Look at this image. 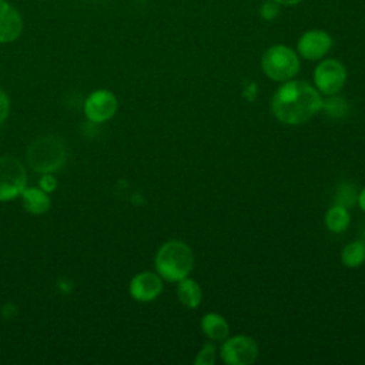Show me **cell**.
Instances as JSON below:
<instances>
[{"mask_svg":"<svg viewBox=\"0 0 365 365\" xmlns=\"http://www.w3.org/2000/svg\"><path fill=\"white\" fill-rule=\"evenodd\" d=\"M26 170L14 157H0V201H9L26 188Z\"/></svg>","mask_w":365,"mask_h":365,"instance_id":"5b68a950","label":"cell"},{"mask_svg":"<svg viewBox=\"0 0 365 365\" xmlns=\"http://www.w3.org/2000/svg\"><path fill=\"white\" fill-rule=\"evenodd\" d=\"M157 274L170 282H178L188 277L194 267L192 250L182 241L171 240L164 242L154 258Z\"/></svg>","mask_w":365,"mask_h":365,"instance_id":"7a4b0ae2","label":"cell"},{"mask_svg":"<svg viewBox=\"0 0 365 365\" xmlns=\"http://www.w3.org/2000/svg\"><path fill=\"white\" fill-rule=\"evenodd\" d=\"M177 298L187 308H197L202 299V291L200 284L195 279L188 277L182 278L177 284Z\"/></svg>","mask_w":365,"mask_h":365,"instance_id":"4fadbf2b","label":"cell"},{"mask_svg":"<svg viewBox=\"0 0 365 365\" xmlns=\"http://www.w3.org/2000/svg\"><path fill=\"white\" fill-rule=\"evenodd\" d=\"M336 204L339 205H344L346 208L352 207L356 200H358V192H356V188L352 185V184H344L338 188V192H336Z\"/></svg>","mask_w":365,"mask_h":365,"instance_id":"e0dca14e","label":"cell"},{"mask_svg":"<svg viewBox=\"0 0 365 365\" xmlns=\"http://www.w3.org/2000/svg\"><path fill=\"white\" fill-rule=\"evenodd\" d=\"M341 261L348 268L361 267L365 262V241L355 240L346 244L341 252Z\"/></svg>","mask_w":365,"mask_h":365,"instance_id":"2e32d148","label":"cell"},{"mask_svg":"<svg viewBox=\"0 0 365 365\" xmlns=\"http://www.w3.org/2000/svg\"><path fill=\"white\" fill-rule=\"evenodd\" d=\"M321 93L304 80L284 81L274 93L271 110L277 120L298 125L311 120L322 108Z\"/></svg>","mask_w":365,"mask_h":365,"instance_id":"6da1fadb","label":"cell"},{"mask_svg":"<svg viewBox=\"0 0 365 365\" xmlns=\"http://www.w3.org/2000/svg\"><path fill=\"white\" fill-rule=\"evenodd\" d=\"M10 110V103L6 91L0 87V124L7 118Z\"/></svg>","mask_w":365,"mask_h":365,"instance_id":"ffe728a7","label":"cell"},{"mask_svg":"<svg viewBox=\"0 0 365 365\" xmlns=\"http://www.w3.org/2000/svg\"><path fill=\"white\" fill-rule=\"evenodd\" d=\"M332 37L321 29H311L304 31L297 41V53L305 60H322L332 48Z\"/></svg>","mask_w":365,"mask_h":365,"instance_id":"ba28073f","label":"cell"},{"mask_svg":"<svg viewBox=\"0 0 365 365\" xmlns=\"http://www.w3.org/2000/svg\"><path fill=\"white\" fill-rule=\"evenodd\" d=\"M359 208L365 212V187L358 192V200H356Z\"/></svg>","mask_w":365,"mask_h":365,"instance_id":"7402d4cb","label":"cell"},{"mask_svg":"<svg viewBox=\"0 0 365 365\" xmlns=\"http://www.w3.org/2000/svg\"><path fill=\"white\" fill-rule=\"evenodd\" d=\"M324 221H325L327 228L331 232L339 234V232H344L348 228V225L351 222V217H349V212H348L346 207L339 205V204H334L327 211Z\"/></svg>","mask_w":365,"mask_h":365,"instance_id":"9a60e30c","label":"cell"},{"mask_svg":"<svg viewBox=\"0 0 365 365\" xmlns=\"http://www.w3.org/2000/svg\"><path fill=\"white\" fill-rule=\"evenodd\" d=\"M26 157L31 170L41 174L56 173L66 163V144L58 135H40L29 145Z\"/></svg>","mask_w":365,"mask_h":365,"instance_id":"3957f363","label":"cell"},{"mask_svg":"<svg viewBox=\"0 0 365 365\" xmlns=\"http://www.w3.org/2000/svg\"><path fill=\"white\" fill-rule=\"evenodd\" d=\"M217 358V351L214 344L205 342L202 348L198 351V354L194 358V365H214Z\"/></svg>","mask_w":365,"mask_h":365,"instance_id":"ac0fdd59","label":"cell"},{"mask_svg":"<svg viewBox=\"0 0 365 365\" xmlns=\"http://www.w3.org/2000/svg\"><path fill=\"white\" fill-rule=\"evenodd\" d=\"M279 7L281 4H278L275 0H265L261 6H259V16L262 20L265 21H272L278 17L279 14Z\"/></svg>","mask_w":365,"mask_h":365,"instance_id":"d6986e66","label":"cell"},{"mask_svg":"<svg viewBox=\"0 0 365 365\" xmlns=\"http://www.w3.org/2000/svg\"><path fill=\"white\" fill-rule=\"evenodd\" d=\"M201 329L211 341H224L230 334L228 322L217 312H208L201 318Z\"/></svg>","mask_w":365,"mask_h":365,"instance_id":"7c38bea8","label":"cell"},{"mask_svg":"<svg viewBox=\"0 0 365 365\" xmlns=\"http://www.w3.org/2000/svg\"><path fill=\"white\" fill-rule=\"evenodd\" d=\"M220 356L228 365H250L258 358V345L248 335L225 338L220 348Z\"/></svg>","mask_w":365,"mask_h":365,"instance_id":"52a82bcc","label":"cell"},{"mask_svg":"<svg viewBox=\"0 0 365 365\" xmlns=\"http://www.w3.org/2000/svg\"><path fill=\"white\" fill-rule=\"evenodd\" d=\"M117 97L108 90H97L84 103V113L88 120L103 123L110 120L117 111Z\"/></svg>","mask_w":365,"mask_h":365,"instance_id":"9c48e42d","label":"cell"},{"mask_svg":"<svg viewBox=\"0 0 365 365\" xmlns=\"http://www.w3.org/2000/svg\"><path fill=\"white\" fill-rule=\"evenodd\" d=\"M40 187L46 192H51L57 187V181H56L53 173H48V174L43 175V178L40 180Z\"/></svg>","mask_w":365,"mask_h":365,"instance_id":"44dd1931","label":"cell"},{"mask_svg":"<svg viewBox=\"0 0 365 365\" xmlns=\"http://www.w3.org/2000/svg\"><path fill=\"white\" fill-rule=\"evenodd\" d=\"M315 88L325 96H335L346 81L344 64L335 58H324L314 68Z\"/></svg>","mask_w":365,"mask_h":365,"instance_id":"8992f818","label":"cell"},{"mask_svg":"<svg viewBox=\"0 0 365 365\" xmlns=\"http://www.w3.org/2000/svg\"><path fill=\"white\" fill-rule=\"evenodd\" d=\"M361 234H362V240L365 241V221H364L362 225H361Z\"/></svg>","mask_w":365,"mask_h":365,"instance_id":"cb8c5ba5","label":"cell"},{"mask_svg":"<svg viewBox=\"0 0 365 365\" xmlns=\"http://www.w3.org/2000/svg\"><path fill=\"white\" fill-rule=\"evenodd\" d=\"M128 291H130V295L140 302L153 301L163 291L161 277L151 271L140 272L135 277H133V279L130 281Z\"/></svg>","mask_w":365,"mask_h":365,"instance_id":"30bf717a","label":"cell"},{"mask_svg":"<svg viewBox=\"0 0 365 365\" xmlns=\"http://www.w3.org/2000/svg\"><path fill=\"white\" fill-rule=\"evenodd\" d=\"M261 68L268 78L284 83L298 74L299 56L285 44H274L264 51Z\"/></svg>","mask_w":365,"mask_h":365,"instance_id":"277c9868","label":"cell"},{"mask_svg":"<svg viewBox=\"0 0 365 365\" xmlns=\"http://www.w3.org/2000/svg\"><path fill=\"white\" fill-rule=\"evenodd\" d=\"M23 31V19L17 9L6 0H0V43H11Z\"/></svg>","mask_w":365,"mask_h":365,"instance_id":"8fae6325","label":"cell"},{"mask_svg":"<svg viewBox=\"0 0 365 365\" xmlns=\"http://www.w3.org/2000/svg\"><path fill=\"white\" fill-rule=\"evenodd\" d=\"M278 4L281 6H297L299 4L302 0H275Z\"/></svg>","mask_w":365,"mask_h":365,"instance_id":"603a6c76","label":"cell"},{"mask_svg":"<svg viewBox=\"0 0 365 365\" xmlns=\"http://www.w3.org/2000/svg\"><path fill=\"white\" fill-rule=\"evenodd\" d=\"M24 208L34 215L43 214L50 208V198L46 191L40 188H24L21 191Z\"/></svg>","mask_w":365,"mask_h":365,"instance_id":"5bb4252c","label":"cell"}]
</instances>
